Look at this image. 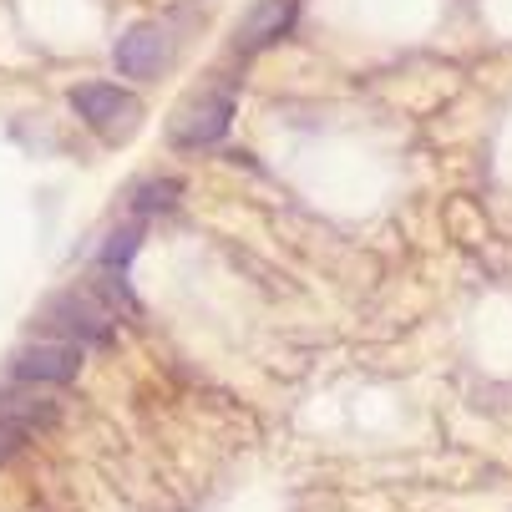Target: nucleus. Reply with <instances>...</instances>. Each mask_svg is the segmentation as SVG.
I'll use <instances>...</instances> for the list:
<instances>
[{
  "label": "nucleus",
  "instance_id": "f257e3e1",
  "mask_svg": "<svg viewBox=\"0 0 512 512\" xmlns=\"http://www.w3.org/2000/svg\"><path fill=\"white\" fill-rule=\"evenodd\" d=\"M36 325L46 330V340H66L77 350H107L117 340V315L92 295V289H56L41 300Z\"/></svg>",
  "mask_w": 512,
  "mask_h": 512
},
{
  "label": "nucleus",
  "instance_id": "f03ea898",
  "mask_svg": "<svg viewBox=\"0 0 512 512\" xmlns=\"http://www.w3.org/2000/svg\"><path fill=\"white\" fill-rule=\"evenodd\" d=\"M71 112H77L87 127H97L107 142L117 137H132V127L142 122V102L112 82H82L71 87Z\"/></svg>",
  "mask_w": 512,
  "mask_h": 512
},
{
  "label": "nucleus",
  "instance_id": "7ed1b4c3",
  "mask_svg": "<svg viewBox=\"0 0 512 512\" xmlns=\"http://www.w3.org/2000/svg\"><path fill=\"white\" fill-rule=\"evenodd\" d=\"M6 371H11V381H26V386H71L82 376V350L41 335V340H26L11 350Z\"/></svg>",
  "mask_w": 512,
  "mask_h": 512
},
{
  "label": "nucleus",
  "instance_id": "20e7f679",
  "mask_svg": "<svg viewBox=\"0 0 512 512\" xmlns=\"http://www.w3.org/2000/svg\"><path fill=\"white\" fill-rule=\"evenodd\" d=\"M229 122H234V92H198L173 112L168 137L178 148H208V142L229 132Z\"/></svg>",
  "mask_w": 512,
  "mask_h": 512
},
{
  "label": "nucleus",
  "instance_id": "39448f33",
  "mask_svg": "<svg viewBox=\"0 0 512 512\" xmlns=\"http://www.w3.org/2000/svg\"><path fill=\"white\" fill-rule=\"evenodd\" d=\"M112 61H117V71H122L127 82L158 77L163 61H168V36H163V26H153V21L127 26V31L117 36V46H112Z\"/></svg>",
  "mask_w": 512,
  "mask_h": 512
},
{
  "label": "nucleus",
  "instance_id": "423d86ee",
  "mask_svg": "<svg viewBox=\"0 0 512 512\" xmlns=\"http://www.w3.org/2000/svg\"><path fill=\"white\" fill-rule=\"evenodd\" d=\"M0 421H11L16 431H46L61 421V406L46 396V386H26V381H11L0 391Z\"/></svg>",
  "mask_w": 512,
  "mask_h": 512
},
{
  "label": "nucleus",
  "instance_id": "0eeeda50",
  "mask_svg": "<svg viewBox=\"0 0 512 512\" xmlns=\"http://www.w3.org/2000/svg\"><path fill=\"white\" fill-rule=\"evenodd\" d=\"M295 11L300 0H254L249 16L239 21V46H269V41H284V31L295 26Z\"/></svg>",
  "mask_w": 512,
  "mask_h": 512
},
{
  "label": "nucleus",
  "instance_id": "6e6552de",
  "mask_svg": "<svg viewBox=\"0 0 512 512\" xmlns=\"http://www.w3.org/2000/svg\"><path fill=\"white\" fill-rule=\"evenodd\" d=\"M137 244H142V224H127L107 239V249L97 254V269L102 274H127V264L137 259Z\"/></svg>",
  "mask_w": 512,
  "mask_h": 512
},
{
  "label": "nucleus",
  "instance_id": "1a4fd4ad",
  "mask_svg": "<svg viewBox=\"0 0 512 512\" xmlns=\"http://www.w3.org/2000/svg\"><path fill=\"white\" fill-rule=\"evenodd\" d=\"M183 198V183L178 178H148V183H137L132 188V208L137 213H163Z\"/></svg>",
  "mask_w": 512,
  "mask_h": 512
}]
</instances>
